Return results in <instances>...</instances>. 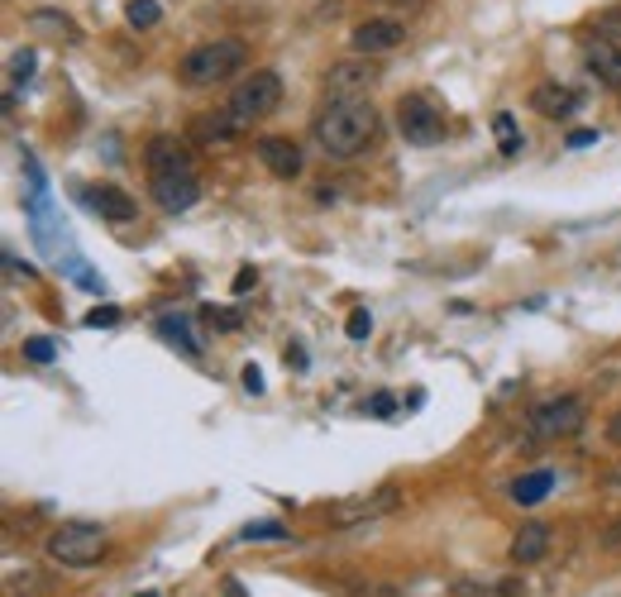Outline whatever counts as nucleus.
Listing matches in <instances>:
<instances>
[{
    "instance_id": "obj_6",
    "label": "nucleus",
    "mask_w": 621,
    "mask_h": 597,
    "mask_svg": "<svg viewBox=\"0 0 621 597\" xmlns=\"http://www.w3.org/2000/svg\"><path fill=\"white\" fill-rule=\"evenodd\" d=\"M397 129H402L406 143H416V149L445 143V135H449L445 115H440L426 96H402V101H397Z\"/></svg>"
},
{
    "instance_id": "obj_32",
    "label": "nucleus",
    "mask_w": 621,
    "mask_h": 597,
    "mask_svg": "<svg viewBox=\"0 0 621 597\" xmlns=\"http://www.w3.org/2000/svg\"><path fill=\"white\" fill-rule=\"evenodd\" d=\"M258 282V272L254 268H244V272H235V292H249V287Z\"/></svg>"
},
{
    "instance_id": "obj_8",
    "label": "nucleus",
    "mask_w": 621,
    "mask_h": 597,
    "mask_svg": "<svg viewBox=\"0 0 621 597\" xmlns=\"http://www.w3.org/2000/svg\"><path fill=\"white\" fill-rule=\"evenodd\" d=\"M378 87V67L368 58H350V63H334L326 72V101H364Z\"/></svg>"
},
{
    "instance_id": "obj_33",
    "label": "nucleus",
    "mask_w": 621,
    "mask_h": 597,
    "mask_svg": "<svg viewBox=\"0 0 621 597\" xmlns=\"http://www.w3.org/2000/svg\"><path fill=\"white\" fill-rule=\"evenodd\" d=\"M603 545H607V549H621V517H617L612 525H607V535H603Z\"/></svg>"
},
{
    "instance_id": "obj_24",
    "label": "nucleus",
    "mask_w": 621,
    "mask_h": 597,
    "mask_svg": "<svg viewBox=\"0 0 621 597\" xmlns=\"http://www.w3.org/2000/svg\"><path fill=\"white\" fill-rule=\"evenodd\" d=\"M24 358H29V364H53L58 350L48 334H29V340H24Z\"/></svg>"
},
{
    "instance_id": "obj_17",
    "label": "nucleus",
    "mask_w": 621,
    "mask_h": 597,
    "mask_svg": "<svg viewBox=\"0 0 621 597\" xmlns=\"http://www.w3.org/2000/svg\"><path fill=\"white\" fill-rule=\"evenodd\" d=\"M191 135H197L201 143H235L239 135H244V125H239L230 111H211V115H201L197 125H191Z\"/></svg>"
},
{
    "instance_id": "obj_11",
    "label": "nucleus",
    "mask_w": 621,
    "mask_h": 597,
    "mask_svg": "<svg viewBox=\"0 0 621 597\" xmlns=\"http://www.w3.org/2000/svg\"><path fill=\"white\" fill-rule=\"evenodd\" d=\"M149 196H153V206H159V211L182 215V211H191L201 201V182H197V173H187V177H149Z\"/></svg>"
},
{
    "instance_id": "obj_27",
    "label": "nucleus",
    "mask_w": 621,
    "mask_h": 597,
    "mask_svg": "<svg viewBox=\"0 0 621 597\" xmlns=\"http://www.w3.org/2000/svg\"><path fill=\"white\" fill-rule=\"evenodd\" d=\"M597 34H603V39H612V43H621V10H603V15H597Z\"/></svg>"
},
{
    "instance_id": "obj_26",
    "label": "nucleus",
    "mask_w": 621,
    "mask_h": 597,
    "mask_svg": "<svg viewBox=\"0 0 621 597\" xmlns=\"http://www.w3.org/2000/svg\"><path fill=\"white\" fill-rule=\"evenodd\" d=\"M344 334H350V340H368V334H373V316H368V310H354V316L344 320Z\"/></svg>"
},
{
    "instance_id": "obj_31",
    "label": "nucleus",
    "mask_w": 621,
    "mask_h": 597,
    "mask_svg": "<svg viewBox=\"0 0 621 597\" xmlns=\"http://www.w3.org/2000/svg\"><path fill=\"white\" fill-rule=\"evenodd\" d=\"M588 143H597L593 129H573V135H569V149H588Z\"/></svg>"
},
{
    "instance_id": "obj_1",
    "label": "nucleus",
    "mask_w": 621,
    "mask_h": 597,
    "mask_svg": "<svg viewBox=\"0 0 621 597\" xmlns=\"http://www.w3.org/2000/svg\"><path fill=\"white\" fill-rule=\"evenodd\" d=\"M382 135V115L373 111V101H326L310 119V139L320 143L326 158H358L368 143H378Z\"/></svg>"
},
{
    "instance_id": "obj_15",
    "label": "nucleus",
    "mask_w": 621,
    "mask_h": 597,
    "mask_svg": "<svg viewBox=\"0 0 621 597\" xmlns=\"http://www.w3.org/2000/svg\"><path fill=\"white\" fill-rule=\"evenodd\" d=\"M583 67H588L603 87H621V43H612V39L583 43Z\"/></svg>"
},
{
    "instance_id": "obj_9",
    "label": "nucleus",
    "mask_w": 621,
    "mask_h": 597,
    "mask_svg": "<svg viewBox=\"0 0 621 597\" xmlns=\"http://www.w3.org/2000/svg\"><path fill=\"white\" fill-rule=\"evenodd\" d=\"M143 163H149V177H187V173H197V167H191L187 139H177V135H153Z\"/></svg>"
},
{
    "instance_id": "obj_10",
    "label": "nucleus",
    "mask_w": 621,
    "mask_h": 597,
    "mask_svg": "<svg viewBox=\"0 0 621 597\" xmlns=\"http://www.w3.org/2000/svg\"><path fill=\"white\" fill-rule=\"evenodd\" d=\"M406 39V29L397 20H388V15H378V20H364V24H354V34H350V48L358 58H378V53H392V48H402Z\"/></svg>"
},
{
    "instance_id": "obj_28",
    "label": "nucleus",
    "mask_w": 621,
    "mask_h": 597,
    "mask_svg": "<svg viewBox=\"0 0 621 597\" xmlns=\"http://www.w3.org/2000/svg\"><path fill=\"white\" fill-rule=\"evenodd\" d=\"M115 320H119L115 306H96V310H87V320H81V326H87V330H101V326H115Z\"/></svg>"
},
{
    "instance_id": "obj_35",
    "label": "nucleus",
    "mask_w": 621,
    "mask_h": 597,
    "mask_svg": "<svg viewBox=\"0 0 621 597\" xmlns=\"http://www.w3.org/2000/svg\"><path fill=\"white\" fill-rule=\"evenodd\" d=\"M607 440H612V445L621 449V411L612 416V421H607Z\"/></svg>"
},
{
    "instance_id": "obj_34",
    "label": "nucleus",
    "mask_w": 621,
    "mask_h": 597,
    "mask_svg": "<svg viewBox=\"0 0 621 597\" xmlns=\"http://www.w3.org/2000/svg\"><path fill=\"white\" fill-rule=\"evenodd\" d=\"M211 320H215L220 330H235V326H239V310H225V316H215V310H211Z\"/></svg>"
},
{
    "instance_id": "obj_37",
    "label": "nucleus",
    "mask_w": 621,
    "mask_h": 597,
    "mask_svg": "<svg viewBox=\"0 0 621 597\" xmlns=\"http://www.w3.org/2000/svg\"><path fill=\"white\" fill-rule=\"evenodd\" d=\"M378 5H392V10H411V5H421V0H378Z\"/></svg>"
},
{
    "instance_id": "obj_4",
    "label": "nucleus",
    "mask_w": 621,
    "mask_h": 597,
    "mask_svg": "<svg viewBox=\"0 0 621 597\" xmlns=\"http://www.w3.org/2000/svg\"><path fill=\"white\" fill-rule=\"evenodd\" d=\"M588 421V402L579 397V392H559V397H545L531 406V416H525V430H531L535 440H573Z\"/></svg>"
},
{
    "instance_id": "obj_38",
    "label": "nucleus",
    "mask_w": 621,
    "mask_h": 597,
    "mask_svg": "<svg viewBox=\"0 0 621 597\" xmlns=\"http://www.w3.org/2000/svg\"><path fill=\"white\" fill-rule=\"evenodd\" d=\"M139 597H163V593H153V588H149V593H139Z\"/></svg>"
},
{
    "instance_id": "obj_14",
    "label": "nucleus",
    "mask_w": 621,
    "mask_h": 597,
    "mask_svg": "<svg viewBox=\"0 0 621 597\" xmlns=\"http://www.w3.org/2000/svg\"><path fill=\"white\" fill-rule=\"evenodd\" d=\"M579 105H583V96L573 87H565V81H541V87L531 91V111L545 115V119H565V115L579 111Z\"/></svg>"
},
{
    "instance_id": "obj_21",
    "label": "nucleus",
    "mask_w": 621,
    "mask_h": 597,
    "mask_svg": "<svg viewBox=\"0 0 621 597\" xmlns=\"http://www.w3.org/2000/svg\"><path fill=\"white\" fill-rule=\"evenodd\" d=\"M29 24H34V29H58L67 43H77V39H81V34H77V24H72L67 15H58V10H34Z\"/></svg>"
},
{
    "instance_id": "obj_5",
    "label": "nucleus",
    "mask_w": 621,
    "mask_h": 597,
    "mask_svg": "<svg viewBox=\"0 0 621 597\" xmlns=\"http://www.w3.org/2000/svg\"><path fill=\"white\" fill-rule=\"evenodd\" d=\"M278 101H282V77H278L273 67H258V72H249V77L230 91V105H225V111H230L239 125L249 129L254 119L278 111Z\"/></svg>"
},
{
    "instance_id": "obj_29",
    "label": "nucleus",
    "mask_w": 621,
    "mask_h": 597,
    "mask_svg": "<svg viewBox=\"0 0 621 597\" xmlns=\"http://www.w3.org/2000/svg\"><path fill=\"white\" fill-rule=\"evenodd\" d=\"M368 411H373V416H392V411H397V397H392V392H373V397H368Z\"/></svg>"
},
{
    "instance_id": "obj_12",
    "label": "nucleus",
    "mask_w": 621,
    "mask_h": 597,
    "mask_svg": "<svg viewBox=\"0 0 621 597\" xmlns=\"http://www.w3.org/2000/svg\"><path fill=\"white\" fill-rule=\"evenodd\" d=\"M77 196H81V206H87L91 215H101V220H115V225H125V220H135V215H139L135 196H129V191H119V187H111V182L81 187Z\"/></svg>"
},
{
    "instance_id": "obj_20",
    "label": "nucleus",
    "mask_w": 621,
    "mask_h": 597,
    "mask_svg": "<svg viewBox=\"0 0 621 597\" xmlns=\"http://www.w3.org/2000/svg\"><path fill=\"white\" fill-rule=\"evenodd\" d=\"M493 135H497V149L507 153V158H517V153H521V129H517V115L497 111V115H493Z\"/></svg>"
},
{
    "instance_id": "obj_23",
    "label": "nucleus",
    "mask_w": 621,
    "mask_h": 597,
    "mask_svg": "<svg viewBox=\"0 0 621 597\" xmlns=\"http://www.w3.org/2000/svg\"><path fill=\"white\" fill-rule=\"evenodd\" d=\"M239 541H287V525L282 521H249L244 531H239Z\"/></svg>"
},
{
    "instance_id": "obj_36",
    "label": "nucleus",
    "mask_w": 621,
    "mask_h": 597,
    "mask_svg": "<svg viewBox=\"0 0 621 597\" xmlns=\"http://www.w3.org/2000/svg\"><path fill=\"white\" fill-rule=\"evenodd\" d=\"M220 593H225V597H249V593H244V583H239V579H225V588H220Z\"/></svg>"
},
{
    "instance_id": "obj_16",
    "label": "nucleus",
    "mask_w": 621,
    "mask_h": 597,
    "mask_svg": "<svg viewBox=\"0 0 621 597\" xmlns=\"http://www.w3.org/2000/svg\"><path fill=\"white\" fill-rule=\"evenodd\" d=\"M549 541H555V531H549V525L545 521H531V525H521V531H517V541H511V549H507V555H511V564H541V559L549 555Z\"/></svg>"
},
{
    "instance_id": "obj_30",
    "label": "nucleus",
    "mask_w": 621,
    "mask_h": 597,
    "mask_svg": "<svg viewBox=\"0 0 621 597\" xmlns=\"http://www.w3.org/2000/svg\"><path fill=\"white\" fill-rule=\"evenodd\" d=\"M244 392H254V397H258V392H263V373H258L254 364L244 368Z\"/></svg>"
},
{
    "instance_id": "obj_7",
    "label": "nucleus",
    "mask_w": 621,
    "mask_h": 597,
    "mask_svg": "<svg viewBox=\"0 0 621 597\" xmlns=\"http://www.w3.org/2000/svg\"><path fill=\"white\" fill-rule=\"evenodd\" d=\"M397 501H402V493L388 483V487H378V493H368V497H344V501H334V507L326 511V521L334 525V531H354V525L378 521V517H388V511H397Z\"/></svg>"
},
{
    "instance_id": "obj_18",
    "label": "nucleus",
    "mask_w": 621,
    "mask_h": 597,
    "mask_svg": "<svg viewBox=\"0 0 621 597\" xmlns=\"http://www.w3.org/2000/svg\"><path fill=\"white\" fill-rule=\"evenodd\" d=\"M549 493H555V473H549V469L521 473L517 483H511V501H517V507H541Z\"/></svg>"
},
{
    "instance_id": "obj_2",
    "label": "nucleus",
    "mask_w": 621,
    "mask_h": 597,
    "mask_svg": "<svg viewBox=\"0 0 621 597\" xmlns=\"http://www.w3.org/2000/svg\"><path fill=\"white\" fill-rule=\"evenodd\" d=\"M244 63H249L244 39H206L177 63V81H182L187 91H206V87H220V81L239 77Z\"/></svg>"
},
{
    "instance_id": "obj_19",
    "label": "nucleus",
    "mask_w": 621,
    "mask_h": 597,
    "mask_svg": "<svg viewBox=\"0 0 621 597\" xmlns=\"http://www.w3.org/2000/svg\"><path fill=\"white\" fill-rule=\"evenodd\" d=\"M159 334H163V340H173V344H182L191 358H201V340L191 334V320L187 316H159Z\"/></svg>"
},
{
    "instance_id": "obj_22",
    "label": "nucleus",
    "mask_w": 621,
    "mask_h": 597,
    "mask_svg": "<svg viewBox=\"0 0 621 597\" xmlns=\"http://www.w3.org/2000/svg\"><path fill=\"white\" fill-rule=\"evenodd\" d=\"M125 20L135 24V29H153V24L163 20V10H159V0H129V5H125Z\"/></svg>"
},
{
    "instance_id": "obj_3",
    "label": "nucleus",
    "mask_w": 621,
    "mask_h": 597,
    "mask_svg": "<svg viewBox=\"0 0 621 597\" xmlns=\"http://www.w3.org/2000/svg\"><path fill=\"white\" fill-rule=\"evenodd\" d=\"M43 549H48V559L63 569H91V564H101L111 541H105V525H96V521H63L43 541Z\"/></svg>"
},
{
    "instance_id": "obj_25",
    "label": "nucleus",
    "mask_w": 621,
    "mask_h": 597,
    "mask_svg": "<svg viewBox=\"0 0 621 597\" xmlns=\"http://www.w3.org/2000/svg\"><path fill=\"white\" fill-rule=\"evenodd\" d=\"M29 72H34V53H29V48H20V53L10 58V87H24Z\"/></svg>"
},
{
    "instance_id": "obj_13",
    "label": "nucleus",
    "mask_w": 621,
    "mask_h": 597,
    "mask_svg": "<svg viewBox=\"0 0 621 597\" xmlns=\"http://www.w3.org/2000/svg\"><path fill=\"white\" fill-rule=\"evenodd\" d=\"M254 153H258V163L268 167L273 177H282V182H292V177H302V149H296L292 139H282V135H263L254 143Z\"/></svg>"
}]
</instances>
